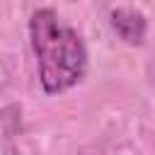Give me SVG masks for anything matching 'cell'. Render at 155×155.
<instances>
[{
    "mask_svg": "<svg viewBox=\"0 0 155 155\" xmlns=\"http://www.w3.org/2000/svg\"><path fill=\"white\" fill-rule=\"evenodd\" d=\"M29 41L36 56L39 82L46 94L75 87L87 73V48L80 34L53 7H39L29 17Z\"/></svg>",
    "mask_w": 155,
    "mask_h": 155,
    "instance_id": "1",
    "label": "cell"
},
{
    "mask_svg": "<svg viewBox=\"0 0 155 155\" xmlns=\"http://www.w3.org/2000/svg\"><path fill=\"white\" fill-rule=\"evenodd\" d=\"M111 19V29L119 34V39H124L131 46H140L145 39V29H148V19L140 10L133 7H116L109 15Z\"/></svg>",
    "mask_w": 155,
    "mask_h": 155,
    "instance_id": "2",
    "label": "cell"
}]
</instances>
